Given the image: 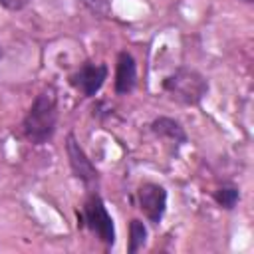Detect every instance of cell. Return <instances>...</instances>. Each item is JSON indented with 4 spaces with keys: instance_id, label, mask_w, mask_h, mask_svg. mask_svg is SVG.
<instances>
[{
    "instance_id": "cell-1",
    "label": "cell",
    "mask_w": 254,
    "mask_h": 254,
    "mask_svg": "<svg viewBox=\"0 0 254 254\" xmlns=\"http://www.w3.org/2000/svg\"><path fill=\"white\" fill-rule=\"evenodd\" d=\"M58 125V93L50 85L38 93L30 111L24 117L22 129L30 143L42 145L52 139Z\"/></svg>"
},
{
    "instance_id": "cell-2",
    "label": "cell",
    "mask_w": 254,
    "mask_h": 254,
    "mask_svg": "<svg viewBox=\"0 0 254 254\" xmlns=\"http://www.w3.org/2000/svg\"><path fill=\"white\" fill-rule=\"evenodd\" d=\"M163 87L175 101L185 105L198 103L208 91L206 79L194 69H177L173 75L165 79Z\"/></svg>"
},
{
    "instance_id": "cell-3",
    "label": "cell",
    "mask_w": 254,
    "mask_h": 254,
    "mask_svg": "<svg viewBox=\"0 0 254 254\" xmlns=\"http://www.w3.org/2000/svg\"><path fill=\"white\" fill-rule=\"evenodd\" d=\"M83 220L87 224V228L105 244H113L115 242V226H113V218L107 212L103 200L97 194H91L85 204H83Z\"/></svg>"
},
{
    "instance_id": "cell-4",
    "label": "cell",
    "mask_w": 254,
    "mask_h": 254,
    "mask_svg": "<svg viewBox=\"0 0 254 254\" xmlns=\"http://www.w3.org/2000/svg\"><path fill=\"white\" fill-rule=\"evenodd\" d=\"M107 79V65L105 64H93V62H87L83 64L75 73H71L69 77V83L83 95V97H93L103 81Z\"/></svg>"
},
{
    "instance_id": "cell-5",
    "label": "cell",
    "mask_w": 254,
    "mask_h": 254,
    "mask_svg": "<svg viewBox=\"0 0 254 254\" xmlns=\"http://www.w3.org/2000/svg\"><path fill=\"white\" fill-rule=\"evenodd\" d=\"M137 198H139V208L143 210V214L153 224H159L167 208V190L161 185L145 183L137 190Z\"/></svg>"
},
{
    "instance_id": "cell-6",
    "label": "cell",
    "mask_w": 254,
    "mask_h": 254,
    "mask_svg": "<svg viewBox=\"0 0 254 254\" xmlns=\"http://www.w3.org/2000/svg\"><path fill=\"white\" fill-rule=\"evenodd\" d=\"M65 149H67V157H69V165H71L73 175H75L79 181H83L85 185L97 183V169H95L93 163L87 159L85 151L79 147V143L75 141L73 135L67 137Z\"/></svg>"
},
{
    "instance_id": "cell-7",
    "label": "cell",
    "mask_w": 254,
    "mask_h": 254,
    "mask_svg": "<svg viewBox=\"0 0 254 254\" xmlns=\"http://www.w3.org/2000/svg\"><path fill=\"white\" fill-rule=\"evenodd\" d=\"M137 81V65L131 54L121 52L117 58V69H115V93L125 95L135 87Z\"/></svg>"
},
{
    "instance_id": "cell-8",
    "label": "cell",
    "mask_w": 254,
    "mask_h": 254,
    "mask_svg": "<svg viewBox=\"0 0 254 254\" xmlns=\"http://www.w3.org/2000/svg\"><path fill=\"white\" fill-rule=\"evenodd\" d=\"M151 127H153V131H155L157 135H161V137H169V139L179 141V143H185V141H187V135H185L183 127H181L177 121L169 119V117H161V119L153 121Z\"/></svg>"
},
{
    "instance_id": "cell-9",
    "label": "cell",
    "mask_w": 254,
    "mask_h": 254,
    "mask_svg": "<svg viewBox=\"0 0 254 254\" xmlns=\"http://www.w3.org/2000/svg\"><path fill=\"white\" fill-rule=\"evenodd\" d=\"M147 240V228L139 218H133L129 224V252H137L139 248H143Z\"/></svg>"
},
{
    "instance_id": "cell-10",
    "label": "cell",
    "mask_w": 254,
    "mask_h": 254,
    "mask_svg": "<svg viewBox=\"0 0 254 254\" xmlns=\"http://www.w3.org/2000/svg\"><path fill=\"white\" fill-rule=\"evenodd\" d=\"M238 190L234 189V187H222V189H218L216 190V194H214V198H216V202L222 206V208H234V204L238 202Z\"/></svg>"
},
{
    "instance_id": "cell-11",
    "label": "cell",
    "mask_w": 254,
    "mask_h": 254,
    "mask_svg": "<svg viewBox=\"0 0 254 254\" xmlns=\"http://www.w3.org/2000/svg\"><path fill=\"white\" fill-rule=\"evenodd\" d=\"M81 2L93 16H99V18H105L111 8V0H81Z\"/></svg>"
},
{
    "instance_id": "cell-12",
    "label": "cell",
    "mask_w": 254,
    "mask_h": 254,
    "mask_svg": "<svg viewBox=\"0 0 254 254\" xmlns=\"http://www.w3.org/2000/svg\"><path fill=\"white\" fill-rule=\"evenodd\" d=\"M28 2H30V0H0V4H2L6 10H12V12L22 10L24 6H28Z\"/></svg>"
},
{
    "instance_id": "cell-13",
    "label": "cell",
    "mask_w": 254,
    "mask_h": 254,
    "mask_svg": "<svg viewBox=\"0 0 254 254\" xmlns=\"http://www.w3.org/2000/svg\"><path fill=\"white\" fill-rule=\"evenodd\" d=\"M244 2H252V0H244Z\"/></svg>"
},
{
    "instance_id": "cell-14",
    "label": "cell",
    "mask_w": 254,
    "mask_h": 254,
    "mask_svg": "<svg viewBox=\"0 0 254 254\" xmlns=\"http://www.w3.org/2000/svg\"><path fill=\"white\" fill-rule=\"evenodd\" d=\"M0 56H2V50H0Z\"/></svg>"
}]
</instances>
